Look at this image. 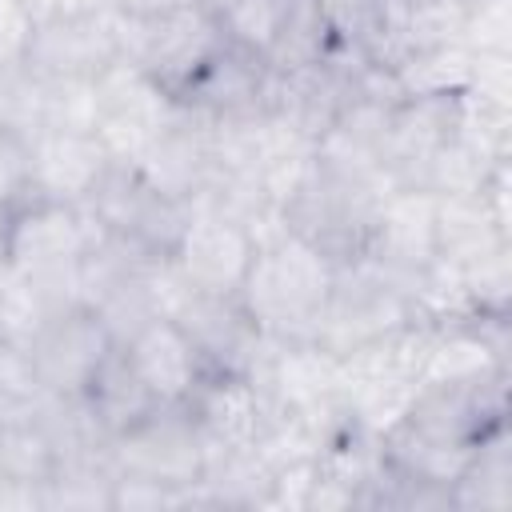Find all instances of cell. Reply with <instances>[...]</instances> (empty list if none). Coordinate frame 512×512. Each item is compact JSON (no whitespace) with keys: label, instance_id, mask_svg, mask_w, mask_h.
<instances>
[{"label":"cell","instance_id":"1","mask_svg":"<svg viewBox=\"0 0 512 512\" xmlns=\"http://www.w3.org/2000/svg\"><path fill=\"white\" fill-rule=\"evenodd\" d=\"M336 268L340 264L324 248L280 224L268 236H260L236 300L260 336L312 340V328L332 296Z\"/></svg>","mask_w":512,"mask_h":512},{"label":"cell","instance_id":"2","mask_svg":"<svg viewBox=\"0 0 512 512\" xmlns=\"http://www.w3.org/2000/svg\"><path fill=\"white\" fill-rule=\"evenodd\" d=\"M388 188L392 184L384 172H348L312 156L308 172L300 176L280 216L284 228L300 232L304 240L324 248L336 264H344L364 252Z\"/></svg>","mask_w":512,"mask_h":512},{"label":"cell","instance_id":"3","mask_svg":"<svg viewBox=\"0 0 512 512\" xmlns=\"http://www.w3.org/2000/svg\"><path fill=\"white\" fill-rule=\"evenodd\" d=\"M412 288L416 284L392 276L388 268H380L368 256L344 260L336 268L332 296H328V304L312 328V340L344 360L356 348H368L384 336H396V332L420 324L416 304H412Z\"/></svg>","mask_w":512,"mask_h":512},{"label":"cell","instance_id":"4","mask_svg":"<svg viewBox=\"0 0 512 512\" xmlns=\"http://www.w3.org/2000/svg\"><path fill=\"white\" fill-rule=\"evenodd\" d=\"M116 36H120V60L148 72L172 100L224 44L216 16L200 0L152 20H132L116 12Z\"/></svg>","mask_w":512,"mask_h":512},{"label":"cell","instance_id":"5","mask_svg":"<svg viewBox=\"0 0 512 512\" xmlns=\"http://www.w3.org/2000/svg\"><path fill=\"white\" fill-rule=\"evenodd\" d=\"M96 236L100 224L88 208L28 192L0 220V260L28 276H72Z\"/></svg>","mask_w":512,"mask_h":512},{"label":"cell","instance_id":"6","mask_svg":"<svg viewBox=\"0 0 512 512\" xmlns=\"http://www.w3.org/2000/svg\"><path fill=\"white\" fill-rule=\"evenodd\" d=\"M104 456H108L112 476H132V480L180 488L184 508H188V488L204 472L208 444H204V436H200V428L184 404V408H152L132 428L108 436Z\"/></svg>","mask_w":512,"mask_h":512},{"label":"cell","instance_id":"7","mask_svg":"<svg viewBox=\"0 0 512 512\" xmlns=\"http://www.w3.org/2000/svg\"><path fill=\"white\" fill-rule=\"evenodd\" d=\"M16 52L40 80H96L120 60L116 12L92 4L28 20Z\"/></svg>","mask_w":512,"mask_h":512},{"label":"cell","instance_id":"8","mask_svg":"<svg viewBox=\"0 0 512 512\" xmlns=\"http://www.w3.org/2000/svg\"><path fill=\"white\" fill-rule=\"evenodd\" d=\"M256 244L260 236L244 220L200 200L188 208V220L168 252V264L192 292L236 296L256 256Z\"/></svg>","mask_w":512,"mask_h":512},{"label":"cell","instance_id":"9","mask_svg":"<svg viewBox=\"0 0 512 512\" xmlns=\"http://www.w3.org/2000/svg\"><path fill=\"white\" fill-rule=\"evenodd\" d=\"M88 216L100 224L104 236H120L152 256H168L192 204H176L168 196H160L156 188H148L132 164H112V172L104 176V184L96 188V196L84 204Z\"/></svg>","mask_w":512,"mask_h":512},{"label":"cell","instance_id":"10","mask_svg":"<svg viewBox=\"0 0 512 512\" xmlns=\"http://www.w3.org/2000/svg\"><path fill=\"white\" fill-rule=\"evenodd\" d=\"M176 116V100L136 64L116 60L104 76H96V136L112 152V160L128 164L140 148Z\"/></svg>","mask_w":512,"mask_h":512},{"label":"cell","instance_id":"11","mask_svg":"<svg viewBox=\"0 0 512 512\" xmlns=\"http://www.w3.org/2000/svg\"><path fill=\"white\" fill-rule=\"evenodd\" d=\"M128 164L160 196H168L176 204H196L216 180L212 120L192 112V108H184V104H176V116Z\"/></svg>","mask_w":512,"mask_h":512},{"label":"cell","instance_id":"12","mask_svg":"<svg viewBox=\"0 0 512 512\" xmlns=\"http://www.w3.org/2000/svg\"><path fill=\"white\" fill-rule=\"evenodd\" d=\"M112 348H116V340L104 328V320L88 304H68L44 324V332L32 340L28 356H32V368H36L44 392L80 400L84 388L92 384V376L100 372V364L112 356Z\"/></svg>","mask_w":512,"mask_h":512},{"label":"cell","instance_id":"13","mask_svg":"<svg viewBox=\"0 0 512 512\" xmlns=\"http://www.w3.org/2000/svg\"><path fill=\"white\" fill-rule=\"evenodd\" d=\"M112 164L116 160L96 132L40 128L28 140V192L84 208L112 172Z\"/></svg>","mask_w":512,"mask_h":512},{"label":"cell","instance_id":"14","mask_svg":"<svg viewBox=\"0 0 512 512\" xmlns=\"http://www.w3.org/2000/svg\"><path fill=\"white\" fill-rule=\"evenodd\" d=\"M360 256L416 284L436 260V196L428 188H388Z\"/></svg>","mask_w":512,"mask_h":512},{"label":"cell","instance_id":"15","mask_svg":"<svg viewBox=\"0 0 512 512\" xmlns=\"http://www.w3.org/2000/svg\"><path fill=\"white\" fill-rule=\"evenodd\" d=\"M188 412L208 444L216 448H256L276 420L264 388L248 372H208L188 400Z\"/></svg>","mask_w":512,"mask_h":512},{"label":"cell","instance_id":"16","mask_svg":"<svg viewBox=\"0 0 512 512\" xmlns=\"http://www.w3.org/2000/svg\"><path fill=\"white\" fill-rule=\"evenodd\" d=\"M164 316H172L184 328V336L204 356L208 372H248L252 368L260 332L236 296H208V292H192L184 284Z\"/></svg>","mask_w":512,"mask_h":512},{"label":"cell","instance_id":"17","mask_svg":"<svg viewBox=\"0 0 512 512\" xmlns=\"http://www.w3.org/2000/svg\"><path fill=\"white\" fill-rule=\"evenodd\" d=\"M120 348L132 372L140 376L144 392L156 400V408H184L192 392L200 388V380L208 376L204 356L196 352V344L184 336V328L172 316L148 320Z\"/></svg>","mask_w":512,"mask_h":512},{"label":"cell","instance_id":"18","mask_svg":"<svg viewBox=\"0 0 512 512\" xmlns=\"http://www.w3.org/2000/svg\"><path fill=\"white\" fill-rule=\"evenodd\" d=\"M264 84H268L264 60L220 44L216 56L180 88L176 104H184L208 120L248 116V112H264Z\"/></svg>","mask_w":512,"mask_h":512},{"label":"cell","instance_id":"19","mask_svg":"<svg viewBox=\"0 0 512 512\" xmlns=\"http://www.w3.org/2000/svg\"><path fill=\"white\" fill-rule=\"evenodd\" d=\"M68 304H80L76 272L72 276H28L8 264L0 268V340L16 348H32L44 324Z\"/></svg>","mask_w":512,"mask_h":512},{"label":"cell","instance_id":"20","mask_svg":"<svg viewBox=\"0 0 512 512\" xmlns=\"http://www.w3.org/2000/svg\"><path fill=\"white\" fill-rule=\"evenodd\" d=\"M332 48L360 52L376 64H392L396 0H312Z\"/></svg>","mask_w":512,"mask_h":512},{"label":"cell","instance_id":"21","mask_svg":"<svg viewBox=\"0 0 512 512\" xmlns=\"http://www.w3.org/2000/svg\"><path fill=\"white\" fill-rule=\"evenodd\" d=\"M80 400H84V408L92 412V420H96V428L104 436H116V432L132 428L136 420H144L156 408V400L144 392V384L132 372V364H128V356H124L120 344L100 364V372L92 376V384L84 388Z\"/></svg>","mask_w":512,"mask_h":512},{"label":"cell","instance_id":"22","mask_svg":"<svg viewBox=\"0 0 512 512\" xmlns=\"http://www.w3.org/2000/svg\"><path fill=\"white\" fill-rule=\"evenodd\" d=\"M512 504V444L508 424L488 432L460 480L452 484V512H500Z\"/></svg>","mask_w":512,"mask_h":512},{"label":"cell","instance_id":"23","mask_svg":"<svg viewBox=\"0 0 512 512\" xmlns=\"http://www.w3.org/2000/svg\"><path fill=\"white\" fill-rule=\"evenodd\" d=\"M392 68L404 96H444V92H464L472 84L476 56L464 44H436V48L404 52Z\"/></svg>","mask_w":512,"mask_h":512},{"label":"cell","instance_id":"24","mask_svg":"<svg viewBox=\"0 0 512 512\" xmlns=\"http://www.w3.org/2000/svg\"><path fill=\"white\" fill-rule=\"evenodd\" d=\"M288 8H292V0H220L208 12L216 16V28H220L228 48L256 56V60H268V52L284 28Z\"/></svg>","mask_w":512,"mask_h":512},{"label":"cell","instance_id":"25","mask_svg":"<svg viewBox=\"0 0 512 512\" xmlns=\"http://www.w3.org/2000/svg\"><path fill=\"white\" fill-rule=\"evenodd\" d=\"M44 128V80L20 60L16 48H0V132L32 140Z\"/></svg>","mask_w":512,"mask_h":512},{"label":"cell","instance_id":"26","mask_svg":"<svg viewBox=\"0 0 512 512\" xmlns=\"http://www.w3.org/2000/svg\"><path fill=\"white\" fill-rule=\"evenodd\" d=\"M44 400H48V392L32 368L28 348L0 340V424L32 420Z\"/></svg>","mask_w":512,"mask_h":512},{"label":"cell","instance_id":"27","mask_svg":"<svg viewBox=\"0 0 512 512\" xmlns=\"http://www.w3.org/2000/svg\"><path fill=\"white\" fill-rule=\"evenodd\" d=\"M44 128L96 132V80H44Z\"/></svg>","mask_w":512,"mask_h":512},{"label":"cell","instance_id":"28","mask_svg":"<svg viewBox=\"0 0 512 512\" xmlns=\"http://www.w3.org/2000/svg\"><path fill=\"white\" fill-rule=\"evenodd\" d=\"M28 196V140L0 132V220Z\"/></svg>","mask_w":512,"mask_h":512},{"label":"cell","instance_id":"29","mask_svg":"<svg viewBox=\"0 0 512 512\" xmlns=\"http://www.w3.org/2000/svg\"><path fill=\"white\" fill-rule=\"evenodd\" d=\"M112 12L120 16H132V20H152V16H164V12H176L192 0H104Z\"/></svg>","mask_w":512,"mask_h":512},{"label":"cell","instance_id":"30","mask_svg":"<svg viewBox=\"0 0 512 512\" xmlns=\"http://www.w3.org/2000/svg\"><path fill=\"white\" fill-rule=\"evenodd\" d=\"M400 4H412V0H396V8H400Z\"/></svg>","mask_w":512,"mask_h":512}]
</instances>
